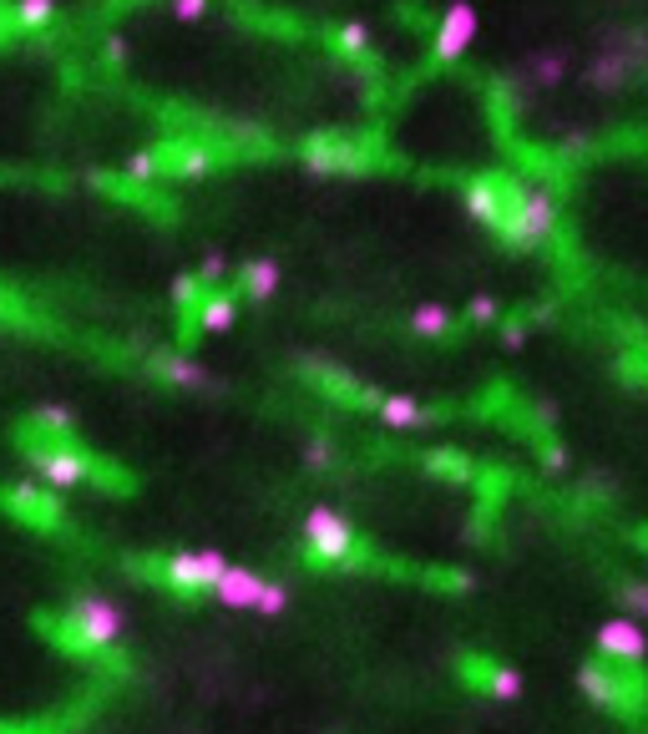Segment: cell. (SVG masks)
Listing matches in <instances>:
<instances>
[{
    "instance_id": "32",
    "label": "cell",
    "mask_w": 648,
    "mask_h": 734,
    "mask_svg": "<svg viewBox=\"0 0 648 734\" xmlns=\"http://www.w3.org/2000/svg\"><path fill=\"white\" fill-rule=\"evenodd\" d=\"M223 269H228V264H223V254H208V259H203V269H198V279H203V284H218V279H223Z\"/></svg>"
},
{
    "instance_id": "22",
    "label": "cell",
    "mask_w": 648,
    "mask_h": 734,
    "mask_svg": "<svg viewBox=\"0 0 648 734\" xmlns=\"http://www.w3.org/2000/svg\"><path fill=\"white\" fill-rule=\"evenodd\" d=\"M11 502H16L26 517H36V522L46 517V522H51V502L41 497V486H16V492H11Z\"/></svg>"
},
{
    "instance_id": "2",
    "label": "cell",
    "mask_w": 648,
    "mask_h": 734,
    "mask_svg": "<svg viewBox=\"0 0 648 734\" xmlns=\"http://www.w3.org/2000/svg\"><path fill=\"white\" fill-rule=\"evenodd\" d=\"M66 623H71V643H76V648H107V643H117V638L127 633L122 603H112V598H102V593L76 598L71 613H66Z\"/></svg>"
},
{
    "instance_id": "14",
    "label": "cell",
    "mask_w": 648,
    "mask_h": 734,
    "mask_svg": "<svg viewBox=\"0 0 648 734\" xmlns=\"http://www.w3.org/2000/svg\"><path fill=\"white\" fill-rule=\"evenodd\" d=\"M380 421L395 426V431H416V426H426L431 416H426V405L411 400V395H385V400H380Z\"/></svg>"
},
{
    "instance_id": "8",
    "label": "cell",
    "mask_w": 648,
    "mask_h": 734,
    "mask_svg": "<svg viewBox=\"0 0 648 734\" xmlns=\"http://www.w3.org/2000/svg\"><path fill=\"white\" fill-rule=\"evenodd\" d=\"M304 168L314 178H335V173H360V147L340 142V137H309L304 142Z\"/></svg>"
},
{
    "instance_id": "29",
    "label": "cell",
    "mask_w": 648,
    "mask_h": 734,
    "mask_svg": "<svg viewBox=\"0 0 648 734\" xmlns=\"http://www.w3.org/2000/svg\"><path fill=\"white\" fill-rule=\"evenodd\" d=\"M497 314H502V309H497L492 294H476V299H471V319H476V324H492Z\"/></svg>"
},
{
    "instance_id": "21",
    "label": "cell",
    "mask_w": 648,
    "mask_h": 734,
    "mask_svg": "<svg viewBox=\"0 0 648 734\" xmlns=\"http://www.w3.org/2000/svg\"><path fill=\"white\" fill-rule=\"evenodd\" d=\"M203 289H208V284H203L198 274H178L168 294H173V304H178V309H198V304H203Z\"/></svg>"
},
{
    "instance_id": "15",
    "label": "cell",
    "mask_w": 648,
    "mask_h": 734,
    "mask_svg": "<svg viewBox=\"0 0 648 734\" xmlns=\"http://www.w3.org/2000/svg\"><path fill=\"white\" fill-rule=\"evenodd\" d=\"M198 330H208V335H223V330H233V319H238V299L233 294H208L203 304H198Z\"/></svg>"
},
{
    "instance_id": "16",
    "label": "cell",
    "mask_w": 648,
    "mask_h": 734,
    "mask_svg": "<svg viewBox=\"0 0 648 734\" xmlns=\"http://www.w3.org/2000/svg\"><path fill=\"white\" fill-rule=\"evenodd\" d=\"M405 330L421 335V340H441V335L451 330V309H446V304H416L411 319H405Z\"/></svg>"
},
{
    "instance_id": "20",
    "label": "cell",
    "mask_w": 648,
    "mask_h": 734,
    "mask_svg": "<svg viewBox=\"0 0 648 734\" xmlns=\"http://www.w3.org/2000/svg\"><path fill=\"white\" fill-rule=\"evenodd\" d=\"M51 16H56V0H16V21H21L26 31L51 26Z\"/></svg>"
},
{
    "instance_id": "26",
    "label": "cell",
    "mask_w": 648,
    "mask_h": 734,
    "mask_svg": "<svg viewBox=\"0 0 648 734\" xmlns=\"http://www.w3.org/2000/svg\"><path fill=\"white\" fill-rule=\"evenodd\" d=\"M532 76H537V87H557V81H562V56H537Z\"/></svg>"
},
{
    "instance_id": "9",
    "label": "cell",
    "mask_w": 648,
    "mask_h": 734,
    "mask_svg": "<svg viewBox=\"0 0 648 734\" xmlns=\"http://www.w3.org/2000/svg\"><path fill=\"white\" fill-rule=\"evenodd\" d=\"M264 573H254V567H228V573L218 578V588H213V598L223 603V608H233V613H259V598H264Z\"/></svg>"
},
{
    "instance_id": "10",
    "label": "cell",
    "mask_w": 648,
    "mask_h": 734,
    "mask_svg": "<svg viewBox=\"0 0 648 734\" xmlns=\"http://www.w3.org/2000/svg\"><path fill=\"white\" fill-rule=\"evenodd\" d=\"M578 689H583L593 704H623V699H638V684H623L608 664H583V669H578Z\"/></svg>"
},
{
    "instance_id": "5",
    "label": "cell",
    "mask_w": 648,
    "mask_h": 734,
    "mask_svg": "<svg viewBox=\"0 0 648 734\" xmlns=\"http://www.w3.org/2000/svg\"><path fill=\"white\" fill-rule=\"evenodd\" d=\"M304 542H309L314 557L340 562V557H350V547H355V527H350L340 512H330V507H314V512L304 517Z\"/></svg>"
},
{
    "instance_id": "18",
    "label": "cell",
    "mask_w": 648,
    "mask_h": 734,
    "mask_svg": "<svg viewBox=\"0 0 648 734\" xmlns=\"http://www.w3.org/2000/svg\"><path fill=\"white\" fill-rule=\"evenodd\" d=\"M335 51L365 56V51H370V26H365V21H345V26L335 31Z\"/></svg>"
},
{
    "instance_id": "6",
    "label": "cell",
    "mask_w": 648,
    "mask_h": 734,
    "mask_svg": "<svg viewBox=\"0 0 648 734\" xmlns=\"http://www.w3.org/2000/svg\"><path fill=\"white\" fill-rule=\"evenodd\" d=\"M476 31H481L476 6H471V0H451L441 26H436V61H461L466 46L476 41Z\"/></svg>"
},
{
    "instance_id": "12",
    "label": "cell",
    "mask_w": 648,
    "mask_h": 734,
    "mask_svg": "<svg viewBox=\"0 0 648 734\" xmlns=\"http://www.w3.org/2000/svg\"><path fill=\"white\" fill-rule=\"evenodd\" d=\"M279 279H284V269H279L274 254H259V259H249V264L238 269V289L249 294V299H274L279 294Z\"/></svg>"
},
{
    "instance_id": "33",
    "label": "cell",
    "mask_w": 648,
    "mask_h": 734,
    "mask_svg": "<svg viewBox=\"0 0 648 734\" xmlns=\"http://www.w3.org/2000/svg\"><path fill=\"white\" fill-rule=\"evenodd\" d=\"M502 345L507 350H522L527 345V330H522V324H512V330H502Z\"/></svg>"
},
{
    "instance_id": "3",
    "label": "cell",
    "mask_w": 648,
    "mask_h": 734,
    "mask_svg": "<svg viewBox=\"0 0 648 734\" xmlns=\"http://www.w3.org/2000/svg\"><path fill=\"white\" fill-rule=\"evenodd\" d=\"M593 643H598V654H603L608 664H643V659H648V633H643V623L628 618V613L603 618L598 633H593Z\"/></svg>"
},
{
    "instance_id": "30",
    "label": "cell",
    "mask_w": 648,
    "mask_h": 734,
    "mask_svg": "<svg viewBox=\"0 0 648 734\" xmlns=\"http://www.w3.org/2000/svg\"><path fill=\"white\" fill-rule=\"evenodd\" d=\"M102 56H107V66H127V56H132L127 51V36H107L102 41Z\"/></svg>"
},
{
    "instance_id": "4",
    "label": "cell",
    "mask_w": 648,
    "mask_h": 734,
    "mask_svg": "<svg viewBox=\"0 0 648 734\" xmlns=\"http://www.w3.org/2000/svg\"><path fill=\"white\" fill-rule=\"evenodd\" d=\"M228 557L223 552H213V547H203V552H173L168 562H162V578H168L173 588H218V578L228 573Z\"/></svg>"
},
{
    "instance_id": "27",
    "label": "cell",
    "mask_w": 648,
    "mask_h": 734,
    "mask_svg": "<svg viewBox=\"0 0 648 734\" xmlns=\"http://www.w3.org/2000/svg\"><path fill=\"white\" fill-rule=\"evenodd\" d=\"M36 421H41V426H51V431H66V426H71V411H66V405H41Z\"/></svg>"
},
{
    "instance_id": "31",
    "label": "cell",
    "mask_w": 648,
    "mask_h": 734,
    "mask_svg": "<svg viewBox=\"0 0 648 734\" xmlns=\"http://www.w3.org/2000/svg\"><path fill=\"white\" fill-rule=\"evenodd\" d=\"M304 461H309V466H335V446H330V441H309Z\"/></svg>"
},
{
    "instance_id": "28",
    "label": "cell",
    "mask_w": 648,
    "mask_h": 734,
    "mask_svg": "<svg viewBox=\"0 0 648 734\" xmlns=\"http://www.w3.org/2000/svg\"><path fill=\"white\" fill-rule=\"evenodd\" d=\"M208 6H213V0H173V16L178 21H203Z\"/></svg>"
},
{
    "instance_id": "11",
    "label": "cell",
    "mask_w": 648,
    "mask_h": 734,
    "mask_svg": "<svg viewBox=\"0 0 648 734\" xmlns=\"http://www.w3.org/2000/svg\"><path fill=\"white\" fill-rule=\"evenodd\" d=\"M507 208H512V193H502V183H471L466 188V213L476 218V223H486V228H502V218H507Z\"/></svg>"
},
{
    "instance_id": "19",
    "label": "cell",
    "mask_w": 648,
    "mask_h": 734,
    "mask_svg": "<svg viewBox=\"0 0 648 734\" xmlns=\"http://www.w3.org/2000/svg\"><path fill=\"white\" fill-rule=\"evenodd\" d=\"M486 694L492 699H522V674L517 669H486Z\"/></svg>"
},
{
    "instance_id": "13",
    "label": "cell",
    "mask_w": 648,
    "mask_h": 734,
    "mask_svg": "<svg viewBox=\"0 0 648 734\" xmlns=\"http://www.w3.org/2000/svg\"><path fill=\"white\" fill-rule=\"evenodd\" d=\"M152 375H157V380H168V385H183V390H203V385H213V380H208V370H203L198 360L173 355V350L152 355Z\"/></svg>"
},
{
    "instance_id": "17",
    "label": "cell",
    "mask_w": 648,
    "mask_h": 734,
    "mask_svg": "<svg viewBox=\"0 0 648 734\" xmlns=\"http://www.w3.org/2000/svg\"><path fill=\"white\" fill-rule=\"evenodd\" d=\"M173 173L178 178H208L213 173V152L208 147H178L173 152Z\"/></svg>"
},
{
    "instance_id": "7",
    "label": "cell",
    "mask_w": 648,
    "mask_h": 734,
    "mask_svg": "<svg viewBox=\"0 0 648 734\" xmlns=\"http://www.w3.org/2000/svg\"><path fill=\"white\" fill-rule=\"evenodd\" d=\"M31 466L46 486H56V492H71V486H81L92 476L87 456L81 451H66V446H46V451H31Z\"/></svg>"
},
{
    "instance_id": "25",
    "label": "cell",
    "mask_w": 648,
    "mask_h": 734,
    "mask_svg": "<svg viewBox=\"0 0 648 734\" xmlns=\"http://www.w3.org/2000/svg\"><path fill=\"white\" fill-rule=\"evenodd\" d=\"M284 608H289V588H284V583H264L259 613H264V618H284Z\"/></svg>"
},
{
    "instance_id": "1",
    "label": "cell",
    "mask_w": 648,
    "mask_h": 734,
    "mask_svg": "<svg viewBox=\"0 0 648 734\" xmlns=\"http://www.w3.org/2000/svg\"><path fill=\"white\" fill-rule=\"evenodd\" d=\"M552 228H557V198L547 193V188H517L512 193V208H507V218H502V238L512 243V249H537V243H547L552 238Z\"/></svg>"
},
{
    "instance_id": "23",
    "label": "cell",
    "mask_w": 648,
    "mask_h": 734,
    "mask_svg": "<svg viewBox=\"0 0 648 734\" xmlns=\"http://www.w3.org/2000/svg\"><path fill=\"white\" fill-rule=\"evenodd\" d=\"M618 603L628 608V618H648V583H643V578H628V583L618 588Z\"/></svg>"
},
{
    "instance_id": "24",
    "label": "cell",
    "mask_w": 648,
    "mask_h": 734,
    "mask_svg": "<svg viewBox=\"0 0 648 734\" xmlns=\"http://www.w3.org/2000/svg\"><path fill=\"white\" fill-rule=\"evenodd\" d=\"M157 168H162V152H132L122 173H127L132 183H152V178H157Z\"/></svg>"
}]
</instances>
